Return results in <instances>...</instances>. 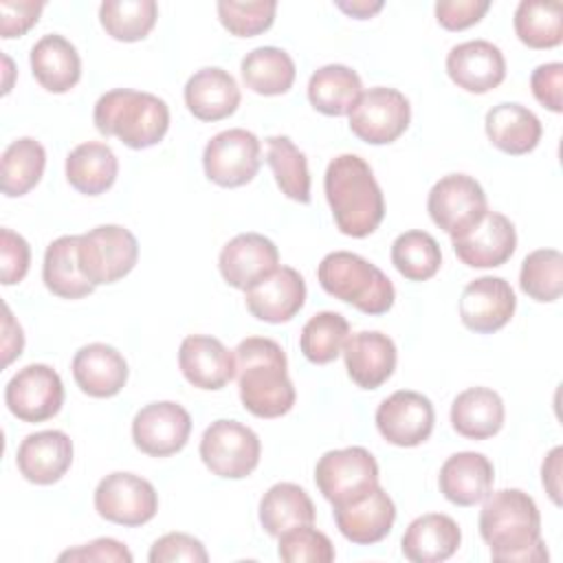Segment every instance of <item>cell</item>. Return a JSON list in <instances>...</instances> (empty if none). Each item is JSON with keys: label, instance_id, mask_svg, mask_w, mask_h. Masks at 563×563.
Returning <instances> with one entry per match:
<instances>
[{"label": "cell", "instance_id": "cell-1", "mask_svg": "<svg viewBox=\"0 0 563 563\" xmlns=\"http://www.w3.org/2000/svg\"><path fill=\"white\" fill-rule=\"evenodd\" d=\"M479 534L499 563H543L548 548L541 539V515L534 499L519 488L488 493L479 510Z\"/></svg>", "mask_w": 563, "mask_h": 563}, {"label": "cell", "instance_id": "cell-2", "mask_svg": "<svg viewBox=\"0 0 563 563\" xmlns=\"http://www.w3.org/2000/svg\"><path fill=\"white\" fill-rule=\"evenodd\" d=\"M240 400L257 418L286 416L297 400L282 345L266 336H246L233 350Z\"/></svg>", "mask_w": 563, "mask_h": 563}, {"label": "cell", "instance_id": "cell-3", "mask_svg": "<svg viewBox=\"0 0 563 563\" xmlns=\"http://www.w3.org/2000/svg\"><path fill=\"white\" fill-rule=\"evenodd\" d=\"M336 229L350 238L372 235L385 218V198L372 167L356 154H339L323 176Z\"/></svg>", "mask_w": 563, "mask_h": 563}, {"label": "cell", "instance_id": "cell-4", "mask_svg": "<svg viewBox=\"0 0 563 563\" xmlns=\"http://www.w3.org/2000/svg\"><path fill=\"white\" fill-rule=\"evenodd\" d=\"M92 121L99 134L117 136L132 150H145L167 134L169 108L152 92L114 88L97 99Z\"/></svg>", "mask_w": 563, "mask_h": 563}, {"label": "cell", "instance_id": "cell-5", "mask_svg": "<svg viewBox=\"0 0 563 563\" xmlns=\"http://www.w3.org/2000/svg\"><path fill=\"white\" fill-rule=\"evenodd\" d=\"M317 279L328 295L372 317L385 314L396 299L391 279L369 260L350 251L328 253L317 266Z\"/></svg>", "mask_w": 563, "mask_h": 563}, {"label": "cell", "instance_id": "cell-6", "mask_svg": "<svg viewBox=\"0 0 563 563\" xmlns=\"http://www.w3.org/2000/svg\"><path fill=\"white\" fill-rule=\"evenodd\" d=\"M314 484L332 508L352 504L378 486V462L365 446L328 451L314 466Z\"/></svg>", "mask_w": 563, "mask_h": 563}, {"label": "cell", "instance_id": "cell-7", "mask_svg": "<svg viewBox=\"0 0 563 563\" xmlns=\"http://www.w3.org/2000/svg\"><path fill=\"white\" fill-rule=\"evenodd\" d=\"M260 455L262 444L257 433L238 420L220 418L200 438L202 464L222 479L249 477L257 468Z\"/></svg>", "mask_w": 563, "mask_h": 563}, {"label": "cell", "instance_id": "cell-8", "mask_svg": "<svg viewBox=\"0 0 563 563\" xmlns=\"http://www.w3.org/2000/svg\"><path fill=\"white\" fill-rule=\"evenodd\" d=\"M139 260L134 233L119 224H101L79 235V264L92 286L123 279Z\"/></svg>", "mask_w": 563, "mask_h": 563}, {"label": "cell", "instance_id": "cell-9", "mask_svg": "<svg viewBox=\"0 0 563 563\" xmlns=\"http://www.w3.org/2000/svg\"><path fill=\"white\" fill-rule=\"evenodd\" d=\"M427 211L435 227L451 238L464 235L488 211L482 185L466 174L442 176L429 191Z\"/></svg>", "mask_w": 563, "mask_h": 563}, {"label": "cell", "instance_id": "cell-10", "mask_svg": "<svg viewBox=\"0 0 563 563\" xmlns=\"http://www.w3.org/2000/svg\"><path fill=\"white\" fill-rule=\"evenodd\" d=\"M347 117L356 139L369 145H387L400 139L409 128L411 106L400 90L376 86L358 97Z\"/></svg>", "mask_w": 563, "mask_h": 563}, {"label": "cell", "instance_id": "cell-11", "mask_svg": "<svg viewBox=\"0 0 563 563\" xmlns=\"http://www.w3.org/2000/svg\"><path fill=\"white\" fill-rule=\"evenodd\" d=\"M260 156V139L244 128H231L209 139L202 152V167L211 183L233 189L257 176L262 163Z\"/></svg>", "mask_w": 563, "mask_h": 563}, {"label": "cell", "instance_id": "cell-12", "mask_svg": "<svg viewBox=\"0 0 563 563\" xmlns=\"http://www.w3.org/2000/svg\"><path fill=\"white\" fill-rule=\"evenodd\" d=\"M95 510L106 521L136 528L154 519L158 510V493L141 475L114 471L97 484Z\"/></svg>", "mask_w": 563, "mask_h": 563}, {"label": "cell", "instance_id": "cell-13", "mask_svg": "<svg viewBox=\"0 0 563 563\" xmlns=\"http://www.w3.org/2000/svg\"><path fill=\"white\" fill-rule=\"evenodd\" d=\"M4 402L18 420L44 422L59 413L64 405V383L53 367L31 363L11 376L4 387Z\"/></svg>", "mask_w": 563, "mask_h": 563}, {"label": "cell", "instance_id": "cell-14", "mask_svg": "<svg viewBox=\"0 0 563 563\" xmlns=\"http://www.w3.org/2000/svg\"><path fill=\"white\" fill-rule=\"evenodd\" d=\"M191 433L189 411L172 400L150 402L132 420V440L150 457H169L185 449Z\"/></svg>", "mask_w": 563, "mask_h": 563}, {"label": "cell", "instance_id": "cell-15", "mask_svg": "<svg viewBox=\"0 0 563 563\" xmlns=\"http://www.w3.org/2000/svg\"><path fill=\"white\" fill-rule=\"evenodd\" d=\"M435 422L431 400L411 389H398L376 409V429L394 446H418L429 440Z\"/></svg>", "mask_w": 563, "mask_h": 563}, {"label": "cell", "instance_id": "cell-16", "mask_svg": "<svg viewBox=\"0 0 563 563\" xmlns=\"http://www.w3.org/2000/svg\"><path fill=\"white\" fill-rule=\"evenodd\" d=\"M517 297L504 277L484 275L468 282L460 295V319L477 334L501 330L515 314Z\"/></svg>", "mask_w": 563, "mask_h": 563}, {"label": "cell", "instance_id": "cell-17", "mask_svg": "<svg viewBox=\"0 0 563 563\" xmlns=\"http://www.w3.org/2000/svg\"><path fill=\"white\" fill-rule=\"evenodd\" d=\"M457 260L471 268H495L506 264L517 249L515 224L499 211L484 218L460 238H451Z\"/></svg>", "mask_w": 563, "mask_h": 563}, {"label": "cell", "instance_id": "cell-18", "mask_svg": "<svg viewBox=\"0 0 563 563\" xmlns=\"http://www.w3.org/2000/svg\"><path fill=\"white\" fill-rule=\"evenodd\" d=\"M279 266V251L273 240L262 233H240L231 238L218 257L222 279L238 288L249 290L262 277Z\"/></svg>", "mask_w": 563, "mask_h": 563}, {"label": "cell", "instance_id": "cell-19", "mask_svg": "<svg viewBox=\"0 0 563 563\" xmlns=\"http://www.w3.org/2000/svg\"><path fill=\"white\" fill-rule=\"evenodd\" d=\"M244 301L255 319L286 323L306 303V282L292 266H277L246 290Z\"/></svg>", "mask_w": 563, "mask_h": 563}, {"label": "cell", "instance_id": "cell-20", "mask_svg": "<svg viewBox=\"0 0 563 563\" xmlns=\"http://www.w3.org/2000/svg\"><path fill=\"white\" fill-rule=\"evenodd\" d=\"M178 367L189 385L216 391L235 378V354L216 336L189 334L180 343Z\"/></svg>", "mask_w": 563, "mask_h": 563}, {"label": "cell", "instance_id": "cell-21", "mask_svg": "<svg viewBox=\"0 0 563 563\" xmlns=\"http://www.w3.org/2000/svg\"><path fill=\"white\" fill-rule=\"evenodd\" d=\"M451 81L473 95L497 88L506 77V59L499 46L486 40H471L453 46L446 55Z\"/></svg>", "mask_w": 563, "mask_h": 563}, {"label": "cell", "instance_id": "cell-22", "mask_svg": "<svg viewBox=\"0 0 563 563\" xmlns=\"http://www.w3.org/2000/svg\"><path fill=\"white\" fill-rule=\"evenodd\" d=\"M20 475L37 486L59 482L73 464V440L59 429L29 433L15 455Z\"/></svg>", "mask_w": 563, "mask_h": 563}, {"label": "cell", "instance_id": "cell-23", "mask_svg": "<svg viewBox=\"0 0 563 563\" xmlns=\"http://www.w3.org/2000/svg\"><path fill=\"white\" fill-rule=\"evenodd\" d=\"M334 523L339 532L356 543V545H372L383 541L396 521V506L385 488L378 484L361 499L332 508Z\"/></svg>", "mask_w": 563, "mask_h": 563}, {"label": "cell", "instance_id": "cell-24", "mask_svg": "<svg viewBox=\"0 0 563 563\" xmlns=\"http://www.w3.org/2000/svg\"><path fill=\"white\" fill-rule=\"evenodd\" d=\"M347 376L361 389H378L396 369V345L378 330L350 334L341 350Z\"/></svg>", "mask_w": 563, "mask_h": 563}, {"label": "cell", "instance_id": "cell-25", "mask_svg": "<svg viewBox=\"0 0 563 563\" xmlns=\"http://www.w3.org/2000/svg\"><path fill=\"white\" fill-rule=\"evenodd\" d=\"M493 479L495 468L484 453L460 451L446 457L442 464L438 486L444 499L466 508L486 499V495L493 490Z\"/></svg>", "mask_w": 563, "mask_h": 563}, {"label": "cell", "instance_id": "cell-26", "mask_svg": "<svg viewBox=\"0 0 563 563\" xmlns=\"http://www.w3.org/2000/svg\"><path fill=\"white\" fill-rule=\"evenodd\" d=\"M70 369L77 387L92 398H112L128 383V363L123 354L106 343H88L79 347Z\"/></svg>", "mask_w": 563, "mask_h": 563}, {"label": "cell", "instance_id": "cell-27", "mask_svg": "<svg viewBox=\"0 0 563 563\" xmlns=\"http://www.w3.org/2000/svg\"><path fill=\"white\" fill-rule=\"evenodd\" d=\"M240 88L231 73L218 66L196 70L185 84V106L200 121H222L240 106Z\"/></svg>", "mask_w": 563, "mask_h": 563}, {"label": "cell", "instance_id": "cell-28", "mask_svg": "<svg viewBox=\"0 0 563 563\" xmlns=\"http://www.w3.org/2000/svg\"><path fill=\"white\" fill-rule=\"evenodd\" d=\"M460 543L462 530L457 521L442 512H429L407 526L400 550L413 563H440L451 559Z\"/></svg>", "mask_w": 563, "mask_h": 563}, {"label": "cell", "instance_id": "cell-29", "mask_svg": "<svg viewBox=\"0 0 563 563\" xmlns=\"http://www.w3.org/2000/svg\"><path fill=\"white\" fill-rule=\"evenodd\" d=\"M29 59L35 81L48 92H68L81 77L79 53L64 35L48 33L40 37L33 44Z\"/></svg>", "mask_w": 563, "mask_h": 563}, {"label": "cell", "instance_id": "cell-30", "mask_svg": "<svg viewBox=\"0 0 563 563\" xmlns=\"http://www.w3.org/2000/svg\"><path fill=\"white\" fill-rule=\"evenodd\" d=\"M488 141L504 154L523 156L532 152L543 134L539 117L521 103H499L484 119Z\"/></svg>", "mask_w": 563, "mask_h": 563}, {"label": "cell", "instance_id": "cell-31", "mask_svg": "<svg viewBox=\"0 0 563 563\" xmlns=\"http://www.w3.org/2000/svg\"><path fill=\"white\" fill-rule=\"evenodd\" d=\"M506 418L504 400L488 387H468L451 405L453 429L468 440H486L501 431Z\"/></svg>", "mask_w": 563, "mask_h": 563}, {"label": "cell", "instance_id": "cell-32", "mask_svg": "<svg viewBox=\"0 0 563 563\" xmlns=\"http://www.w3.org/2000/svg\"><path fill=\"white\" fill-rule=\"evenodd\" d=\"M119 174V158L110 145L99 141L79 143L66 156V180L84 196L106 194Z\"/></svg>", "mask_w": 563, "mask_h": 563}, {"label": "cell", "instance_id": "cell-33", "mask_svg": "<svg viewBox=\"0 0 563 563\" xmlns=\"http://www.w3.org/2000/svg\"><path fill=\"white\" fill-rule=\"evenodd\" d=\"M42 279L44 286L62 299H81L95 290L81 273L79 235H62L46 246Z\"/></svg>", "mask_w": 563, "mask_h": 563}, {"label": "cell", "instance_id": "cell-34", "mask_svg": "<svg viewBox=\"0 0 563 563\" xmlns=\"http://www.w3.org/2000/svg\"><path fill=\"white\" fill-rule=\"evenodd\" d=\"M361 95V77L343 64H325L317 68L308 81V99L312 108L325 117L350 114Z\"/></svg>", "mask_w": 563, "mask_h": 563}, {"label": "cell", "instance_id": "cell-35", "mask_svg": "<svg viewBox=\"0 0 563 563\" xmlns=\"http://www.w3.org/2000/svg\"><path fill=\"white\" fill-rule=\"evenodd\" d=\"M314 521V504L310 495L292 482L273 484L260 499V523L271 537Z\"/></svg>", "mask_w": 563, "mask_h": 563}, {"label": "cell", "instance_id": "cell-36", "mask_svg": "<svg viewBox=\"0 0 563 563\" xmlns=\"http://www.w3.org/2000/svg\"><path fill=\"white\" fill-rule=\"evenodd\" d=\"M240 73L249 90L264 97H275L292 88L297 68L292 57L284 48L260 46L244 55Z\"/></svg>", "mask_w": 563, "mask_h": 563}, {"label": "cell", "instance_id": "cell-37", "mask_svg": "<svg viewBox=\"0 0 563 563\" xmlns=\"http://www.w3.org/2000/svg\"><path fill=\"white\" fill-rule=\"evenodd\" d=\"M44 167H46L44 145L31 136L15 139L2 152V163H0L2 194L9 198H20L29 194L42 180Z\"/></svg>", "mask_w": 563, "mask_h": 563}, {"label": "cell", "instance_id": "cell-38", "mask_svg": "<svg viewBox=\"0 0 563 563\" xmlns=\"http://www.w3.org/2000/svg\"><path fill=\"white\" fill-rule=\"evenodd\" d=\"M266 163L282 194L295 202H310V172L306 154L284 134L266 139Z\"/></svg>", "mask_w": 563, "mask_h": 563}, {"label": "cell", "instance_id": "cell-39", "mask_svg": "<svg viewBox=\"0 0 563 563\" xmlns=\"http://www.w3.org/2000/svg\"><path fill=\"white\" fill-rule=\"evenodd\" d=\"M515 33L528 48H554L563 42V4L523 0L517 4Z\"/></svg>", "mask_w": 563, "mask_h": 563}, {"label": "cell", "instance_id": "cell-40", "mask_svg": "<svg viewBox=\"0 0 563 563\" xmlns=\"http://www.w3.org/2000/svg\"><path fill=\"white\" fill-rule=\"evenodd\" d=\"M158 18L154 0H106L99 7L103 31L119 42H139L150 35Z\"/></svg>", "mask_w": 563, "mask_h": 563}, {"label": "cell", "instance_id": "cell-41", "mask_svg": "<svg viewBox=\"0 0 563 563\" xmlns=\"http://www.w3.org/2000/svg\"><path fill=\"white\" fill-rule=\"evenodd\" d=\"M391 264L409 282H427L442 266V251L435 238L413 229L400 233L391 244Z\"/></svg>", "mask_w": 563, "mask_h": 563}, {"label": "cell", "instance_id": "cell-42", "mask_svg": "<svg viewBox=\"0 0 563 563\" xmlns=\"http://www.w3.org/2000/svg\"><path fill=\"white\" fill-rule=\"evenodd\" d=\"M347 336H350L347 319L339 312L323 310L306 321L299 336V347L310 363L325 365L341 354Z\"/></svg>", "mask_w": 563, "mask_h": 563}, {"label": "cell", "instance_id": "cell-43", "mask_svg": "<svg viewBox=\"0 0 563 563\" xmlns=\"http://www.w3.org/2000/svg\"><path fill=\"white\" fill-rule=\"evenodd\" d=\"M521 290L541 303H552L563 290V255L556 249H537L528 253L519 271Z\"/></svg>", "mask_w": 563, "mask_h": 563}, {"label": "cell", "instance_id": "cell-44", "mask_svg": "<svg viewBox=\"0 0 563 563\" xmlns=\"http://www.w3.org/2000/svg\"><path fill=\"white\" fill-rule=\"evenodd\" d=\"M216 9H218L220 24L231 35L255 37L273 26L277 2L275 0H253V2L220 0Z\"/></svg>", "mask_w": 563, "mask_h": 563}, {"label": "cell", "instance_id": "cell-45", "mask_svg": "<svg viewBox=\"0 0 563 563\" xmlns=\"http://www.w3.org/2000/svg\"><path fill=\"white\" fill-rule=\"evenodd\" d=\"M277 539V554L286 563H330L336 556L330 537L312 528V523L295 526Z\"/></svg>", "mask_w": 563, "mask_h": 563}, {"label": "cell", "instance_id": "cell-46", "mask_svg": "<svg viewBox=\"0 0 563 563\" xmlns=\"http://www.w3.org/2000/svg\"><path fill=\"white\" fill-rule=\"evenodd\" d=\"M150 563H174V561H187V563H207L209 554L196 537L187 532H167L158 537L147 554Z\"/></svg>", "mask_w": 563, "mask_h": 563}, {"label": "cell", "instance_id": "cell-47", "mask_svg": "<svg viewBox=\"0 0 563 563\" xmlns=\"http://www.w3.org/2000/svg\"><path fill=\"white\" fill-rule=\"evenodd\" d=\"M29 264H31L29 242L20 233L4 227L0 231V279H2V284L4 286L20 284L29 273Z\"/></svg>", "mask_w": 563, "mask_h": 563}, {"label": "cell", "instance_id": "cell-48", "mask_svg": "<svg viewBox=\"0 0 563 563\" xmlns=\"http://www.w3.org/2000/svg\"><path fill=\"white\" fill-rule=\"evenodd\" d=\"M488 9V0H440L435 2V20L446 31H464L477 24Z\"/></svg>", "mask_w": 563, "mask_h": 563}, {"label": "cell", "instance_id": "cell-49", "mask_svg": "<svg viewBox=\"0 0 563 563\" xmlns=\"http://www.w3.org/2000/svg\"><path fill=\"white\" fill-rule=\"evenodd\" d=\"M530 88L543 108L559 114L563 110V64L550 62L537 66L530 75Z\"/></svg>", "mask_w": 563, "mask_h": 563}, {"label": "cell", "instance_id": "cell-50", "mask_svg": "<svg viewBox=\"0 0 563 563\" xmlns=\"http://www.w3.org/2000/svg\"><path fill=\"white\" fill-rule=\"evenodd\" d=\"M44 2L31 0H0V35L4 40L22 37L31 26L37 24Z\"/></svg>", "mask_w": 563, "mask_h": 563}, {"label": "cell", "instance_id": "cell-51", "mask_svg": "<svg viewBox=\"0 0 563 563\" xmlns=\"http://www.w3.org/2000/svg\"><path fill=\"white\" fill-rule=\"evenodd\" d=\"M57 561H88V563H132V552L125 548V543L101 537L90 543H84L79 548L66 550L57 556Z\"/></svg>", "mask_w": 563, "mask_h": 563}, {"label": "cell", "instance_id": "cell-52", "mask_svg": "<svg viewBox=\"0 0 563 563\" xmlns=\"http://www.w3.org/2000/svg\"><path fill=\"white\" fill-rule=\"evenodd\" d=\"M561 460H563V449L554 446L541 464V484L556 506H561Z\"/></svg>", "mask_w": 563, "mask_h": 563}, {"label": "cell", "instance_id": "cell-53", "mask_svg": "<svg viewBox=\"0 0 563 563\" xmlns=\"http://www.w3.org/2000/svg\"><path fill=\"white\" fill-rule=\"evenodd\" d=\"M2 332H4V334H2V354H4L2 363H4V367H7L13 358H18V356L22 354V347H24V334H22V328H20V323L13 319V314H11L9 306H4Z\"/></svg>", "mask_w": 563, "mask_h": 563}, {"label": "cell", "instance_id": "cell-54", "mask_svg": "<svg viewBox=\"0 0 563 563\" xmlns=\"http://www.w3.org/2000/svg\"><path fill=\"white\" fill-rule=\"evenodd\" d=\"M336 7L354 18V20H367L372 15H376L383 9V2H367V0H352V2H336Z\"/></svg>", "mask_w": 563, "mask_h": 563}]
</instances>
